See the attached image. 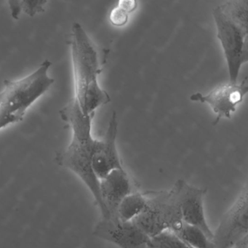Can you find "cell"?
Segmentation results:
<instances>
[{
	"label": "cell",
	"instance_id": "cell-1",
	"mask_svg": "<svg viewBox=\"0 0 248 248\" xmlns=\"http://www.w3.org/2000/svg\"><path fill=\"white\" fill-rule=\"evenodd\" d=\"M59 114L62 120L72 128V136L69 146L56 155V162L72 171L83 181L93 194L102 218H107V212L100 193V181L92 167L93 156L98 140L93 138L91 133L95 113L84 114L74 98L60 110Z\"/></svg>",
	"mask_w": 248,
	"mask_h": 248
},
{
	"label": "cell",
	"instance_id": "cell-2",
	"mask_svg": "<svg viewBox=\"0 0 248 248\" xmlns=\"http://www.w3.org/2000/svg\"><path fill=\"white\" fill-rule=\"evenodd\" d=\"M69 46L75 80V100L85 115L111 101L98 82L101 69L95 45L79 23H74Z\"/></svg>",
	"mask_w": 248,
	"mask_h": 248
},
{
	"label": "cell",
	"instance_id": "cell-3",
	"mask_svg": "<svg viewBox=\"0 0 248 248\" xmlns=\"http://www.w3.org/2000/svg\"><path fill=\"white\" fill-rule=\"evenodd\" d=\"M248 13L247 0L228 1L213 10L231 82H237L241 68L248 61Z\"/></svg>",
	"mask_w": 248,
	"mask_h": 248
},
{
	"label": "cell",
	"instance_id": "cell-4",
	"mask_svg": "<svg viewBox=\"0 0 248 248\" xmlns=\"http://www.w3.org/2000/svg\"><path fill=\"white\" fill-rule=\"evenodd\" d=\"M52 63L45 60L27 76L4 82L0 92V130L24 118L29 108L43 96L54 83L48 71Z\"/></svg>",
	"mask_w": 248,
	"mask_h": 248
},
{
	"label": "cell",
	"instance_id": "cell-5",
	"mask_svg": "<svg viewBox=\"0 0 248 248\" xmlns=\"http://www.w3.org/2000/svg\"><path fill=\"white\" fill-rule=\"evenodd\" d=\"M181 179L168 191L146 196V204L141 213L132 220L150 238L163 232H174L182 224L180 207Z\"/></svg>",
	"mask_w": 248,
	"mask_h": 248
},
{
	"label": "cell",
	"instance_id": "cell-6",
	"mask_svg": "<svg viewBox=\"0 0 248 248\" xmlns=\"http://www.w3.org/2000/svg\"><path fill=\"white\" fill-rule=\"evenodd\" d=\"M248 186L245 185L213 233L212 241L216 248H233L248 237Z\"/></svg>",
	"mask_w": 248,
	"mask_h": 248
},
{
	"label": "cell",
	"instance_id": "cell-7",
	"mask_svg": "<svg viewBox=\"0 0 248 248\" xmlns=\"http://www.w3.org/2000/svg\"><path fill=\"white\" fill-rule=\"evenodd\" d=\"M248 91V80L245 78L239 82H231L215 88L206 95L197 93L190 96L194 102L203 103L210 106L216 114L213 125H216L221 119H230L235 112L236 107L242 102Z\"/></svg>",
	"mask_w": 248,
	"mask_h": 248
},
{
	"label": "cell",
	"instance_id": "cell-8",
	"mask_svg": "<svg viewBox=\"0 0 248 248\" xmlns=\"http://www.w3.org/2000/svg\"><path fill=\"white\" fill-rule=\"evenodd\" d=\"M93 234L120 248H152V238L133 221L113 222L102 218L95 226Z\"/></svg>",
	"mask_w": 248,
	"mask_h": 248
},
{
	"label": "cell",
	"instance_id": "cell-9",
	"mask_svg": "<svg viewBox=\"0 0 248 248\" xmlns=\"http://www.w3.org/2000/svg\"><path fill=\"white\" fill-rule=\"evenodd\" d=\"M117 114L114 111L104 139L97 140L93 156V170L99 181L105 178L112 171L124 169L117 151Z\"/></svg>",
	"mask_w": 248,
	"mask_h": 248
},
{
	"label": "cell",
	"instance_id": "cell-10",
	"mask_svg": "<svg viewBox=\"0 0 248 248\" xmlns=\"http://www.w3.org/2000/svg\"><path fill=\"white\" fill-rule=\"evenodd\" d=\"M205 189L190 185L181 180L180 207L184 223L194 226L213 239V232L209 227L204 214V199Z\"/></svg>",
	"mask_w": 248,
	"mask_h": 248
},
{
	"label": "cell",
	"instance_id": "cell-11",
	"mask_svg": "<svg viewBox=\"0 0 248 248\" xmlns=\"http://www.w3.org/2000/svg\"><path fill=\"white\" fill-rule=\"evenodd\" d=\"M132 184L125 170H116L100 181V193L107 217L113 222L120 221L118 209L122 201L131 194Z\"/></svg>",
	"mask_w": 248,
	"mask_h": 248
},
{
	"label": "cell",
	"instance_id": "cell-12",
	"mask_svg": "<svg viewBox=\"0 0 248 248\" xmlns=\"http://www.w3.org/2000/svg\"><path fill=\"white\" fill-rule=\"evenodd\" d=\"M146 196L139 192H132L122 201L118 209V218L121 222L134 220L144 210Z\"/></svg>",
	"mask_w": 248,
	"mask_h": 248
},
{
	"label": "cell",
	"instance_id": "cell-13",
	"mask_svg": "<svg viewBox=\"0 0 248 248\" xmlns=\"http://www.w3.org/2000/svg\"><path fill=\"white\" fill-rule=\"evenodd\" d=\"M172 233L193 248H216L212 239L205 233L184 222Z\"/></svg>",
	"mask_w": 248,
	"mask_h": 248
},
{
	"label": "cell",
	"instance_id": "cell-14",
	"mask_svg": "<svg viewBox=\"0 0 248 248\" xmlns=\"http://www.w3.org/2000/svg\"><path fill=\"white\" fill-rule=\"evenodd\" d=\"M138 8V2L135 0L119 1L117 7L111 11L109 21L114 27H124L128 22L129 16Z\"/></svg>",
	"mask_w": 248,
	"mask_h": 248
},
{
	"label": "cell",
	"instance_id": "cell-15",
	"mask_svg": "<svg viewBox=\"0 0 248 248\" xmlns=\"http://www.w3.org/2000/svg\"><path fill=\"white\" fill-rule=\"evenodd\" d=\"M47 1H9L11 16L18 19L20 14L24 12L30 16H34L36 14L43 12Z\"/></svg>",
	"mask_w": 248,
	"mask_h": 248
},
{
	"label": "cell",
	"instance_id": "cell-16",
	"mask_svg": "<svg viewBox=\"0 0 248 248\" xmlns=\"http://www.w3.org/2000/svg\"><path fill=\"white\" fill-rule=\"evenodd\" d=\"M152 248H193L175 233L167 231L152 238Z\"/></svg>",
	"mask_w": 248,
	"mask_h": 248
},
{
	"label": "cell",
	"instance_id": "cell-17",
	"mask_svg": "<svg viewBox=\"0 0 248 248\" xmlns=\"http://www.w3.org/2000/svg\"><path fill=\"white\" fill-rule=\"evenodd\" d=\"M233 248H248V237L238 243Z\"/></svg>",
	"mask_w": 248,
	"mask_h": 248
}]
</instances>
